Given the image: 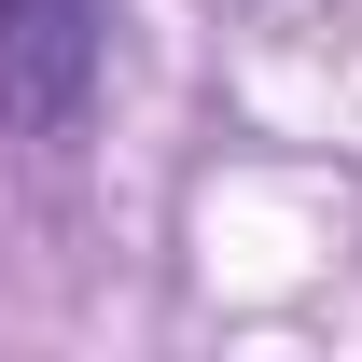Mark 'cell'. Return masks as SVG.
Segmentation results:
<instances>
[{"mask_svg":"<svg viewBox=\"0 0 362 362\" xmlns=\"http://www.w3.org/2000/svg\"><path fill=\"white\" fill-rule=\"evenodd\" d=\"M98 98V0H0V126L70 139Z\"/></svg>","mask_w":362,"mask_h":362,"instance_id":"1","label":"cell"}]
</instances>
